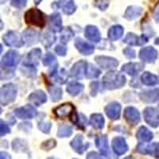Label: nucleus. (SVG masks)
Instances as JSON below:
<instances>
[{"label":"nucleus","mask_w":159,"mask_h":159,"mask_svg":"<svg viewBox=\"0 0 159 159\" xmlns=\"http://www.w3.org/2000/svg\"><path fill=\"white\" fill-rule=\"evenodd\" d=\"M127 82L124 75L116 71H111L105 74L103 78V83L104 87L109 90L120 89Z\"/></svg>","instance_id":"nucleus-1"},{"label":"nucleus","mask_w":159,"mask_h":159,"mask_svg":"<svg viewBox=\"0 0 159 159\" xmlns=\"http://www.w3.org/2000/svg\"><path fill=\"white\" fill-rule=\"evenodd\" d=\"M25 21L27 24L43 28L45 25V18L44 14L38 9L29 10L25 14Z\"/></svg>","instance_id":"nucleus-2"},{"label":"nucleus","mask_w":159,"mask_h":159,"mask_svg":"<svg viewBox=\"0 0 159 159\" xmlns=\"http://www.w3.org/2000/svg\"><path fill=\"white\" fill-rule=\"evenodd\" d=\"M17 89L12 84H7L2 85L0 93V103L2 106H7L13 103L16 99Z\"/></svg>","instance_id":"nucleus-3"},{"label":"nucleus","mask_w":159,"mask_h":159,"mask_svg":"<svg viewBox=\"0 0 159 159\" xmlns=\"http://www.w3.org/2000/svg\"><path fill=\"white\" fill-rule=\"evenodd\" d=\"M20 61V55L17 51H8L2 58L1 66L3 69H10L16 67Z\"/></svg>","instance_id":"nucleus-4"},{"label":"nucleus","mask_w":159,"mask_h":159,"mask_svg":"<svg viewBox=\"0 0 159 159\" xmlns=\"http://www.w3.org/2000/svg\"><path fill=\"white\" fill-rule=\"evenodd\" d=\"M52 8L54 10L62 9L65 15H71L76 11V6L74 0H58L52 2Z\"/></svg>","instance_id":"nucleus-5"},{"label":"nucleus","mask_w":159,"mask_h":159,"mask_svg":"<svg viewBox=\"0 0 159 159\" xmlns=\"http://www.w3.org/2000/svg\"><path fill=\"white\" fill-rule=\"evenodd\" d=\"M41 57H42V50L39 48L32 49L25 57V61L23 62L24 67H37L39 64Z\"/></svg>","instance_id":"nucleus-6"},{"label":"nucleus","mask_w":159,"mask_h":159,"mask_svg":"<svg viewBox=\"0 0 159 159\" xmlns=\"http://www.w3.org/2000/svg\"><path fill=\"white\" fill-rule=\"evenodd\" d=\"M145 121L150 127L156 128L159 126V111L154 107H147L143 111Z\"/></svg>","instance_id":"nucleus-7"},{"label":"nucleus","mask_w":159,"mask_h":159,"mask_svg":"<svg viewBox=\"0 0 159 159\" xmlns=\"http://www.w3.org/2000/svg\"><path fill=\"white\" fill-rule=\"evenodd\" d=\"M15 115L19 119H34L38 115V111L32 105H25L23 107H18L15 110Z\"/></svg>","instance_id":"nucleus-8"},{"label":"nucleus","mask_w":159,"mask_h":159,"mask_svg":"<svg viewBox=\"0 0 159 159\" xmlns=\"http://www.w3.org/2000/svg\"><path fill=\"white\" fill-rule=\"evenodd\" d=\"M136 150L140 154H150L159 159V143H154L149 145L139 143L136 147Z\"/></svg>","instance_id":"nucleus-9"},{"label":"nucleus","mask_w":159,"mask_h":159,"mask_svg":"<svg viewBox=\"0 0 159 159\" xmlns=\"http://www.w3.org/2000/svg\"><path fill=\"white\" fill-rule=\"evenodd\" d=\"M4 43L11 47H21L23 44L22 38L15 31H8L2 37Z\"/></svg>","instance_id":"nucleus-10"},{"label":"nucleus","mask_w":159,"mask_h":159,"mask_svg":"<svg viewBox=\"0 0 159 159\" xmlns=\"http://www.w3.org/2000/svg\"><path fill=\"white\" fill-rule=\"evenodd\" d=\"M112 150L116 155H123L128 151V145L123 137H116L113 139L111 143Z\"/></svg>","instance_id":"nucleus-11"},{"label":"nucleus","mask_w":159,"mask_h":159,"mask_svg":"<svg viewBox=\"0 0 159 159\" xmlns=\"http://www.w3.org/2000/svg\"><path fill=\"white\" fill-rule=\"evenodd\" d=\"M139 58L146 63H154L157 58V51L152 46L145 47L139 52Z\"/></svg>","instance_id":"nucleus-12"},{"label":"nucleus","mask_w":159,"mask_h":159,"mask_svg":"<svg viewBox=\"0 0 159 159\" xmlns=\"http://www.w3.org/2000/svg\"><path fill=\"white\" fill-rule=\"evenodd\" d=\"M88 69V63L85 61H79L73 65L70 70L71 76L78 80H81L84 76Z\"/></svg>","instance_id":"nucleus-13"},{"label":"nucleus","mask_w":159,"mask_h":159,"mask_svg":"<svg viewBox=\"0 0 159 159\" xmlns=\"http://www.w3.org/2000/svg\"><path fill=\"white\" fill-rule=\"evenodd\" d=\"M96 63L104 69H114L118 67L119 61L114 57L106 56H97L95 57Z\"/></svg>","instance_id":"nucleus-14"},{"label":"nucleus","mask_w":159,"mask_h":159,"mask_svg":"<svg viewBox=\"0 0 159 159\" xmlns=\"http://www.w3.org/2000/svg\"><path fill=\"white\" fill-rule=\"evenodd\" d=\"M96 147L99 150V152L103 156H106L108 159H111L110 149L108 146V139L107 134H99L96 139Z\"/></svg>","instance_id":"nucleus-15"},{"label":"nucleus","mask_w":159,"mask_h":159,"mask_svg":"<svg viewBox=\"0 0 159 159\" xmlns=\"http://www.w3.org/2000/svg\"><path fill=\"white\" fill-rule=\"evenodd\" d=\"M123 116L127 123L133 126L138 124L141 119L139 110L134 107H126L124 110V113H123Z\"/></svg>","instance_id":"nucleus-16"},{"label":"nucleus","mask_w":159,"mask_h":159,"mask_svg":"<svg viewBox=\"0 0 159 159\" xmlns=\"http://www.w3.org/2000/svg\"><path fill=\"white\" fill-rule=\"evenodd\" d=\"M104 111L109 119L111 120H117L120 117L121 105L117 102H112L105 107Z\"/></svg>","instance_id":"nucleus-17"},{"label":"nucleus","mask_w":159,"mask_h":159,"mask_svg":"<svg viewBox=\"0 0 159 159\" xmlns=\"http://www.w3.org/2000/svg\"><path fill=\"white\" fill-rule=\"evenodd\" d=\"M148 42V38L145 34L139 37L133 33H128L126 36V38L123 40V42L130 45H143L144 44L147 43Z\"/></svg>","instance_id":"nucleus-18"},{"label":"nucleus","mask_w":159,"mask_h":159,"mask_svg":"<svg viewBox=\"0 0 159 159\" xmlns=\"http://www.w3.org/2000/svg\"><path fill=\"white\" fill-rule=\"evenodd\" d=\"M142 101L147 103H152L159 100V89L153 90H144L139 94Z\"/></svg>","instance_id":"nucleus-19"},{"label":"nucleus","mask_w":159,"mask_h":159,"mask_svg":"<svg viewBox=\"0 0 159 159\" xmlns=\"http://www.w3.org/2000/svg\"><path fill=\"white\" fill-rule=\"evenodd\" d=\"M144 69V65L142 63H134V62H130V63L125 64L123 65L121 70L123 72L130 75L131 76H135L139 75V72Z\"/></svg>","instance_id":"nucleus-20"},{"label":"nucleus","mask_w":159,"mask_h":159,"mask_svg":"<svg viewBox=\"0 0 159 159\" xmlns=\"http://www.w3.org/2000/svg\"><path fill=\"white\" fill-rule=\"evenodd\" d=\"M84 138L81 134H77L70 143V146L77 154H82L89 147V143L84 144Z\"/></svg>","instance_id":"nucleus-21"},{"label":"nucleus","mask_w":159,"mask_h":159,"mask_svg":"<svg viewBox=\"0 0 159 159\" xmlns=\"http://www.w3.org/2000/svg\"><path fill=\"white\" fill-rule=\"evenodd\" d=\"M75 46L81 54L89 56L94 52L95 47L91 44L84 42L81 38H77L75 42Z\"/></svg>","instance_id":"nucleus-22"},{"label":"nucleus","mask_w":159,"mask_h":159,"mask_svg":"<svg viewBox=\"0 0 159 159\" xmlns=\"http://www.w3.org/2000/svg\"><path fill=\"white\" fill-rule=\"evenodd\" d=\"M74 107L70 103H64V104L60 105L58 107L53 110L55 116L57 118L62 119V118L69 117L73 113Z\"/></svg>","instance_id":"nucleus-23"},{"label":"nucleus","mask_w":159,"mask_h":159,"mask_svg":"<svg viewBox=\"0 0 159 159\" xmlns=\"http://www.w3.org/2000/svg\"><path fill=\"white\" fill-rule=\"evenodd\" d=\"M38 34L37 31L32 29L25 30L22 34V42L26 45H32L37 43L38 41Z\"/></svg>","instance_id":"nucleus-24"},{"label":"nucleus","mask_w":159,"mask_h":159,"mask_svg":"<svg viewBox=\"0 0 159 159\" xmlns=\"http://www.w3.org/2000/svg\"><path fill=\"white\" fill-rule=\"evenodd\" d=\"M84 35L87 39L89 41L95 43H97L101 39V34L99 32V29L95 25H88L87 27L85 28Z\"/></svg>","instance_id":"nucleus-25"},{"label":"nucleus","mask_w":159,"mask_h":159,"mask_svg":"<svg viewBox=\"0 0 159 159\" xmlns=\"http://www.w3.org/2000/svg\"><path fill=\"white\" fill-rule=\"evenodd\" d=\"M28 100L36 106H40L47 101V96L42 90H37L28 96Z\"/></svg>","instance_id":"nucleus-26"},{"label":"nucleus","mask_w":159,"mask_h":159,"mask_svg":"<svg viewBox=\"0 0 159 159\" xmlns=\"http://www.w3.org/2000/svg\"><path fill=\"white\" fill-rule=\"evenodd\" d=\"M50 30L53 32H60L62 30V18L59 13H54L50 15Z\"/></svg>","instance_id":"nucleus-27"},{"label":"nucleus","mask_w":159,"mask_h":159,"mask_svg":"<svg viewBox=\"0 0 159 159\" xmlns=\"http://www.w3.org/2000/svg\"><path fill=\"white\" fill-rule=\"evenodd\" d=\"M56 39L57 38L54 34V32L50 30H49V31L42 33L41 37H40L41 42H42V45H43L46 49L50 47L51 45L56 42Z\"/></svg>","instance_id":"nucleus-28"},{"label":"nucleus","mask_w":159,"mask_h":159,"mask_svg":"<svg viewBox=\"0 0 159 159\" xmlns=\"http://www.w3.org/2000/svg\"><path fill=\"white\" fill-rule=\"evenodd\" d=\"M136 138L139 141L147 143V142L151 141L154 138V134L148 128L143 126L138 130L137 133H136Z\"/></svg>","instance_id":"nucleus-29"},{"label":"nucleus","mask_w":159,"mask_h":159,"mask_svg":"<svg viewBox=\"0 0 159 159\" xmlns=\"http://www.w3.org/2000/svg\"><path fill=\"white\" fill-rule=\"evenodd\" d=\"M143 9L137 6H130L126 10L124 14V18L127 20H133L139 18L143 13Z\"/></svg>","instance_id":"nucleus-30"},{"label":"nucleus","mask_w":159,"mask_h":159,"mask_svg":"<svg viewBox=\"0 0 159 159\" xmlns=\"http://www.w3.org/2000/svg\"><path fill=\"white\" fill-rule=\"evenodd\" d=\"M123 32H124V30H123V26L119 25H115L113 26L109 29L108 30V38L110 41H116V40H119V38H121L123 35Z\"/></svg>","instance_id":"nucleus-31"},{"label":"nucleus","mask_w":159,"mask_h":159,"mask_svg":"<svg viewBox=\"0 0 159 159\" xmlns=\"http://www.w3.org/2000/svg\"><path fill=\"white\" fill-rule=\"evenodd\" d=\"M141 80L142 82L147 86H154V85L158 84L159 83L158 77L156 75L149 72H144L142 75Z\"/></svg>","instance_id":"nucleus-32"},{"label":"nucleus","mask_w":159,"mask_h":159,"mask_svg":"<svg viewBox=\"0 0 159 159\" xmlns=\"http://www.w3.org/2000/svg\"><path fill=\"white\" fill-rule=\"evenodd\" d=\"M84 89V86L82 84L77 81H72L69 84V85L66 88V91L71 96H76L79 95L80 93H81Z\"/></svg>","instance_id":"nucleus-33"},{"label":"nucleus","mask_w":159,"mask_h":159,"mask_svg":"<svg viewBox=\"0 0 159 159\" xmlns=\"http://www.w3.org/2000/svg\"><path fill=\"white\" fill-rule=\"evenodd\" d=\"M90 124L95 129H102L105 124L104 118L101 114L98 113L92 115L90 118Z\"/></svg>","instance_id":"nucleus-34"},{"label":"nucleus","mask_w":159,"mask_h":159,"mask_svg":"<svg viewBox=\"0 0 159 159\" xmlns=\"http://www.w3.org/2000/svg\"><path fill=\"white\" fill-rule=\"evenodd\" d=\"M48 91L49 92L51 100L52 102H57L61 99L62 97V89L57 86H53L51 85L47 88Z\"/></svg>","instance_id":"nucleus-35"},{"label":"nucleus","mask_w":159,"mask_h":159,"mask_svg":"<svg viewBox=\"0 0 159 159\" xmlns=\"http://www.w3.org/2000/svg\"><path fill=\"white\" fill-rule=\"evenodd\" d=\"M72 128L71 126L65 123H62L58 127L57 137L59 138H68L72 135Z\"/></svg>","instance_id":"nucleus-36"},{"label":"nucleus","mask_w":159,"mask_h":159,"mask_svg":"<svg viewBox=\"0 0 159 159\" xmlns=\"http://www.w3.org/2000/svg\"><path fill=\"white\" fill-rule=\"evenodd\" d=\"M12 147L13 150L15 151H26L27 150V145H26V143L24 142L22 139H15L14 140L12 143Z\"/></svg>","instance_id":"nucleus-37"},{"label":"nucleus","mask_w":159,"mask_h":159,"mask_svg":"<svg viewBox=\"0 0 159 159\" xmlns=\"http://www.w3.org/2000/svg\"><path fill=\"white\" fill-rule=\"evenodd\" d=\"M100 74H101L100 69L95 67L94 65H89V66H88L87 72H86V76L88 78H90V79L97 78Z\"/></svg>","instance_id":"nucleus-38"},{"label":"nucleus","mask_w":159,"mask_h":159,"mask_svg":"<svg viewBox=\"0 0 159 159\" xmlns=\"http://www.w3.org/2000/svg\"><path fill=\"white\" fill-rule=\"evenodd\" d=\"M74 118V121L72 122H74V123H76V124H78L80 128L84 130V127H86V124H87V119H86V117L83 114H80L79 116L77 114H75Z\"/></svg>","instance_id":"nucleus-39"},{"label":"nucleus","mask_w":159,"mask_h":159,"mask_svg":"<svg viewBox=\"0 0 159 159\" xmlns=\"http://www.w3.org/2000/svg\"><path fill=\"white\" fill-rule=\"evenodd\" d=\"M74 36V34L71 30L70 28H66L65 30L63 31V34H62V36L61 38V41L62 42V43L66 44L67 42H69V40Z\"/></svg>","instance_id":"nucleus-40"},{"label":"nucleus","mask_w":159,"mask_h":159,"mask_svg":"<svg viewBox=\"0 0 159 159\" xmlns=\"http://www.w3.org/2000/svg\"><path fill=\"white\" fill-rule=\"evenodd\" d=\"M38 129L45 134H49L51 127H52V123L50 122H40L38 125Z\"/></svg>","instance_id":"nucleus-41"},{"label":"nucleus","mask_w":159,"mask_h":159,"mask_svg":"<svg viewBox=\"0 0 159 159\" xmlns=\"http://www.w3.org/2000/svg\"><path fill=\"white\" fill-rule=\"evenodd\" d=\"M55 61H56V57L52 54V53H51V52H49V53H47V54L44 57L43 60H42V62H43V65L45 66H49V65H52Z\"/></svg>","instance_id":"nucleus-42"},{"label":"nucleus","mask_w":159,"mask_h":159,"mask_svg":"<svg viewBox=\"0 0 159 159\" xmlns=\"http://www.w3.org/2000/svg\"><path fill=\"white\" fill-rule=\"evenodd\" d=\"M56 140H54V139H49L48 141L44 142L42 146H41V147L45 150H50L52 148H54L56 147Z\"/></svg>","instance_id":"nucleus-43"},{"label":"nucleus","mask_w":159,"mask_h":159,"mask_svg":"<svg viewBox=\"0 0 159 159\" xmlns=\"http://www.w3.org/2000/svg\"><path fill=\"white\" fill-rule=\"evenodd\" d=\"M95 5L96 7L99 8L101 11H105L108 7L109 2L107 0H96L95 1Z\"/></svg>","instance_id":"nucleus-44"},{"label":"nucleus","mask_w":159,"mask_h":159,"mask_svg":"<svg viewBox=\"0 0 159 159\" xmlns=\"http://www.w3.org/2000/svg\"><path fill=\"white\" fill-rule=\"evenodd\" d=\"M0 123H1L0 124V134H1V136L6 135V134L11 132V129H10L7 123H6L2 120L0 121Z\"/></svg>","instance_id":"nucleus-45"},{"label":"nucleus","mask_w":159,"mask_h":159,"mask_svg":"<svg viewBox=\"0 0 159 159\" xmlns=\"http://www.w3.org/2000/svg\"><path fill=\"white\" fill-rule=\"evenodd\" d=\"M11 3L16 8H23L26 6L27 0H11Z\"/></svg>","instance_id":"nucleus-46"},{"label":"nucleus","mask_w":159,"mask_h":159,"mask_svg":"<svg viewBox=\"0 0 159 159\" xmlns=\"http://www.w3.org/2000/svg\"><path fill=\"white\" fill-rule=\"evenodd\" d=\"M55 52H56L57 54H58L59 56L65 57L67 53V49L65 46L61 45H57L56 48H55Z\"/></svg>","instance_id":"nucleus-47"},{"label":"nucleus","mask_w":159,"mask_h":159,"mask_svg":"<svg viewBox=\"0 0 159 159\" xmlns=\"http://www.w3.org/2000/svg\"><path fill=\"white\" fill-rule=\"evenodd\" d=\"M123 53H124L125 56L127 57V58H129V59H133V58H134L136 57L135 51L133 49H131V48L129 47L123 49Z\"/></svg>","instance_id":"nucleus-48"},{"label":"nucleus","mask_w":159,"mask_h":159,"mask_svg":"<svg viewBox=\"0 0 159 159\" xmlns=\"http://www.w3.org/2000/svg\"><path fill=\"white\" fill-rule=\"evenodd\" d=\"M91 96H96L97 94V92H99V83L96 81L92 82L91 83Z\"/></svg>","instance_id":"nucleus-49"},{"label":"nucleus","mask_w":159,"mask_h":159,"mask_svg":"<svg viewBox=\"0 0 159 159\" xmlns=\"http://www.w3.org/2000/svg\"><path fill=\"white\" fill-rule=\"evenodd\" d=\"M86 159H104L100 154H99L97 152L92 151L89 153L86 157Z\"/></svg>","instance_id":"nucleus-50"},{"label":"nucleus","mask_w":159,"mask_h":159,"mask_svg":"<svg viewBox=\"0 0 159 159\" xmlns=\"http://www.w3.org/2000/svg\"><path fill=\"white\" fill-rule=\"evenodd\" d=\"M154 18L157 22H159V3L154 11Z\"/></svg>","instance_id":"nucleus-51"},{"label":"nucleus","mask_w":159,"mask_h":159,"mask_svg":"<svg viewBox=\"0 0 159 159\" xmlns=\"http://www.w3.org/2000/svg\"><path fill=\"white\" fill-rule=\"evenodd\" d=\"M0 159H11V155L6 152H1V157Z\"/></svg>","instance_id":"nucleus-52"},{"label":"nucleus","mask_w":159,"mask_h":159,"mask_svg":"<svg viewBox=\"0 0 159 159\" xmlns=\"http://www.w3.org/2000/svg\"><path fill=\"white\" fill-rule=\"evenodd\" d=\"M42 0H34V2H35V4H36V5H38V4H40L41 3V2H42Z\"/></svg>","instance_id":"nucleus-53"},{"label":"nucleus","mask_w":159,"mask_h":159,"mask_svg":"<svg viewBox=\"0 0 159 159\" xmlns=\"http://www.w3.org/2000/svg\"><path fill=\"white\" fill-rule=\"evenodd\" d=\"M155 44L156 45H159V38H157V39L155 40Z\"/></svg>","instance_id":"nucleus-54"},{"label":"nucleus","mask_w":159,"mask_h":159,"mask_svg":"<svg viewBox=\"0 0 159 159\" xmlns=\"http://www.w3.org/2000/svg\"><path fill=\"white\" fill-rule=\"evenodd\" d=\"M123 159H134V158L133 157H131V156H129V157H125V158H123Z\"/></svg>","instance_id":"nucleus-55"}]
</instances>
